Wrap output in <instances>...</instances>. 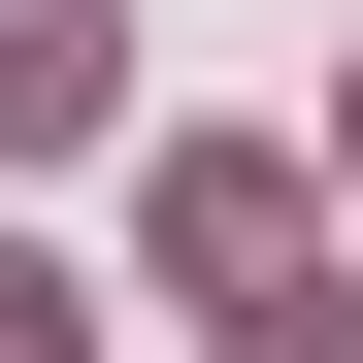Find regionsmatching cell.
<instances>
[{
	"label": "cell",
	"mask_w": 363,
	"mask_h": 363,
	"mask_svg": "<svg viewBox=\"0 0 363 363\" xmlns=\"http://www.w3.org/2000/svg\"><path fill=\"white\" fill-rule=\"evenodd\" d=\"M99 99H133V0H0V165H67Z\"/></svg>",
	"instance_id": "obj_1"
},
{
	"label": "cell",
	"mask_w": 363,
	"mask_h": 363,
	"mask_svg": "<svg viewBox=\"0 0 363 363\" xmlns=\"http://www.w3.org/2000/svg\"><path fill=\"white\" fill-rule=\"evenodd\" d=\"M0 363H67V264H0Z\"/></svg>",
	"instance_id": "obj_2"
},
{
	"label": "cell",
	"mask_w": 363,
	"mask_h": 363,
	"mask_svg": "<svg viewBox=\"0 0 363 363\" xmlns=\"http://www.w3.org/2000/svg\"><path fill=\"white\" fill-rule=\"evenodd\" d=\"M231 363H363V297H297V330H231Z\"/></svg>",
	"instance_id": "obj_3"
}]
</instances>
